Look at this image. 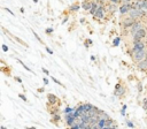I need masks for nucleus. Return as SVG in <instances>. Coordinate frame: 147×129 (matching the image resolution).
<instances>
[{
	"label": "nucleus",
	"instance_id": "nucleus-44",
	"mask_svg": "<svg viewBox=\"0 0 147 129\" xmlns=\"http://www.w3.org/2000/svg\"><path fill=\"white\" fill-rule=\"evenodd\" d=\"M41 70H42V73H44V74H46V75H49V71H48L46 68H44V67H42V68H41Z\"/></svg>",
	"mask_w": 147,
	"mask_h": 129
},
{
	"label": "nucleus",
	"instance_id": "nucleus-33",
	"mask_svg": "<svg viewBox=\"0 0 147 129\" xmlns=\"http://www.w3.org/2000/svg\"><path fill=\"white\" fill-rule=\"evenodd\" d=\"M141 9H144V10H146V12H147V0H142Z\"/></svg>",
	"mask_w": 147,
	"mask_h": 129
},
{
	"label": "nucleus",
	"instance_id": "nucleus-4",
	"mask_svg": "<svg viewBox=\"0 0 147 129\" xmlns=\"http://www.w3.org/2000/svg\"><path fill=\"white\" fill-rule=\"evenodd\" d=\"M131 58H132L133 62L137 64L138 62H140V61H142V60H145V59L147 58V50H142V51L133 52V54H132Z\"/></svg>",
	"mask_w": 147,
	"mask_h": 129
},
{
	"label": "nucleus",
	"instance_id": "nucleus-48",
	"mask_svg": "<svg viewBox=\"0 0 147 129\" xmlns=\"http://www.w3.org/2000/svg\"><path fill=\"white\" fill-rule=\"evenodd\" d=\"M20 12H21V13H22V14H23V13H24V12H25V10H24V8H23V7H21V8H20Z\"/></svg>",
	"mask_w": 147,
	"mask_h": 129
},
{
	"label": "nucleus",
	"instance_id": "nucleus-19",
	"mask_svg": "<svg viewBox=\"0 0 147 129\" xmlns=\"http://www.w3.org/2000/svg\"><path fill=\"white\" fill-rule=\"evenodd\" d=\"M61 121V115H60V113L59 114H55V115H52V119H51V122L52 123H54V124H59V122Z\"/></svg>",
	"mask_w": 147,
	"mask_h": 129
},
{
	"label": "nucleus",
	"instance_id": "nucleus-14",
	"mask_svg": "<svg viewBox=\"0 0 147 129\" xmlns=\"http://www.w3.org/2000/svg\"><path fill=\"white\" fill-rule=\"evenodd\" d=\"M51 115H55L60 113V105H46Z\"/></svg>",
	"mask_w": 147,
	"mask_h": 129
},
{
	"label": "nucleus",
	"instance_id": "nucleus-38",
	"mask_svg": "<svg viewBox=\"0 0 147 129\" xmlns=\"http://www.w3.org/2000/svg\"><path fill=\"white\" fill-rule=\"evenodd\" d=\"M3 9H5V10H6L7 13H9V14H10L11 16H15V14H14V12H13V10H10L9 8H3Z\"/></svg>",
	"mask_w": 147,
	"mask_h": 129
},
{
	"label": "nucleus",
	"instance_id": "nucleus-23",
	"mask_svg": "<svg viewBox=\"0 0 147 129\" xmlns=\"http://www.w3.org/2000/svg\"><path fill=\"white\" fill-rule=\"evenodd\" d=\"M119 43H121V37H119V36H116V37L113 39V46L116 47V46L119 45Z\"/></svg>",
	"mask_w": 147,
	"mask_h": 129
},
{
	"label": "nucleus",
	"instance_id": "nucleus-9",
	"mask_svg": "<svg viewBox=\"0 0 147 129\" xmlns=\"http://www.w3.org/2000/svg\"><path fill=\"white\" fill-rule=\"evenodd\" d=\"M136 22H137V21H136L134 18H132V17H130V16H129V17H125V18L122 21V23H121V24H122L123 29H129V28H131Z\"/></svg>",
	"mask_w": 147,
	"mask_h": 129
},
{
	"label": "nucleus",
	"instance_id": "nucleus-51",
	"mask_svg": "<svg viewBox=\"0 0 147 129\" xmlns=\"http://www.w3.org/2000/svg\"><path fill=\"white\" fill-rule=\"evenodd\" d=\"M0 129H6V127H5V126H1V127H0Z\"/></svg>",
	"mask_w": 147,
	"mask_h": 129
},
{
	"label": "nucleus",
	"instance_id": "nucleus-50",
	"mask_svg": "<svg viewBox=\"0 0 147 129\" xmlns=\"http://www.w3.org/2000/svg\"><path fill=\"white\" fill-rule=\"evenodd\" d=\"M25 129H37V128L36 127H26Z\"/></svg>",
	"mask_w": 147,
	"mask_h": 129
},
{
	"label": "nucleus",
	"instance_id": "nucleus-13",
	"mask_svg": "<svg viewBox=\"0 0 147 129\" xmlns=\"http://www.w3.org/2000/svg\"><path fill=\"white\" fill-rule=\"evenodd\" d=\"M106 8H107V13L108 14H114L116 10H118V5H116V3H111V2H108L107 5H106Z\"/></svg>",
	"mask_w": 147,
	"mask_h": 129
},
{
	"label": "nucleus",
	"instance_id": "nucleus-26",
	"mask_svg": "<svg viewBox=\"0 0 147 129\" xmlns=\"http://www.w3.org/2000/svg\"><path fill=\"white\" fill-rule=\"evenodd\" d=\"M52 81H53V82H54V83H56V84H57V85H60V86H62V88H64V89H65V85H64V84H63V83H61V82H60V81H59V79H56V78H55V77H52Z\"/></svg>",
	"mask_w": 147,
	"mask_h": 129
},
{
	"label": "nucleus",
	"instance_id": "nucleus-39",
	"mask_svg": "<svg viewBox=\"0 0 147 129\" xmlns=\"http://www.w3.org/2000/svg\"><path fill=\"white\" fill-rule=\"evenodd\" d=\"M79 23H80V24L87 23V22H86V18H85V17H80V18H79Z\"/></svg>",
	"mask_w": 147,
	"mask_h": 129
},
{
	"label": "nucleus",
	"instance_id": "nucleus-10",
	"mask_svg": "<svg viewBox=\"0 0 147 129\" xmlns=\"http://www.w3.org/2000/svg\"><path fill=\"white\" fill-rule=\"evenodd\" d=\"M64 120H65L67 126H69V127H71L72 124H75V123H76V121H77V119L75 117L74 113H70V114H64Z\"/></svg>",
	"mask_w": 147,
	"mask_h": 129
},
{
	"label": "nucleus",
	"instance_id": "nucleus-42",
	"mask_svg": "<svg viewBox=\"0 0 147 129\" xmlns=\"http://www.w3.org/2000/svg\"><path fill=\"white\" fill-rule=\"evenodd\" d=\"M14 79H15L16 82H18V83H22V78H21V77H18V76H15V77H14Z\"/></svg>",
	"mask_w": 147,
	"mask_h": 129
},
{
	"label": "nucleus",
	"instance_id": "nucleus-29",
	"mask_svg": "<svg viewBox=\"0 0 147 129\" xmlns=\"http://www.w3.org/2000/svg\"><path fill=\"white\" fill-rule=\"evenodd\" d=\"M75 26H76V22L74 21V22H71V24L69 25V28H68V32H71L72 30H75V29H76Z\"/></svg>",
	"mask_w": 147,
	"mask_h": 129
},
{
	"label": "nucleus",
	"instance_id": "nucleus-3",
	"mask_svg": "<svg viewBox=\"0 0 147 129\" xmlns=\"http://www.w3.org/2000/svg\"><path fill=\"white\" fill-rule=\"evenodd\" d=\"M129 16L134 18L136 21H139L140 18L147 16V12L141 9V8H132L130 12H129Z\"/></svg>",
	"mask_w": 147,
	"mask_h": 129
},
{
	"label": "nucleus",
	"instance_id": "nucleus-6",
	"mask_svg": "<svg viewBox=\"0 0 147 129\" xmlns=\"http://www.w3.org/2000/svg\"><path fill=\"white\" fill-rule=\"evenodd\" d=\"M46 105H61V100L54 93H48L47 94V104Z\"/></svg>",
	"mask_w": 147,
	"mask_h": 129
},
{
	"label": "nucleus",
	"instance_id": "nucleus-41",
	"mask_svg": "<svg viewBox=\"0 0 147 129\" xmlns=\"http://www.w3.org/2000/svg\"><path fill=\"white\" fill-rule=\"evenodd\" d=\"M45 48H46V52L48 53V54H53V51L49 48V47H47V46H45Z\"/></svg>",
	"mask_w": 147,
	"mask_h": 129
},
{
	"label": "nucleus",
	"instance_id": "nucleus-36",
	"mask_svg": "<svg viewBox=\"0 0 147 129\" xmlns=\"http://www.w3.org/2000/svg\"><path fill=\"white\" fill-rule=\"evenodd\" d=\"M108 2L116 3V5H121V3H122V1H121V0H108Z\"/></svg>",
	"mask_w": 147,
	"mask_h": 129
},
{
	"label": "nucleus",
	"instance_id": "nucleus-47",
	"mask_svg": "<svg viewBox=\"0 0 147 129\" xmlns=\"http://www.w3.org/2000/svg\"><path fill=\"white\" fill-rule=\"evenodd\" d=\"M90 59H91V61H95V56H94V55H91Z\"/></svg>",
	"mask_w": 147,
	"mask_h": 129
},
{
	"label": "nucleus",
	"instance_id": "nucleus-31",
	"mask_svg": "<svg viewBox=\"0 0 147 129\" xmlns=\"http://www.w3.org/2000/svg\"><path fill=\"white\" fill-rule=\"evenodd\" d=\"M53 31H54L53 28H46V29H45V33H47V35H52Z\"/></svg>",
	"mask_w": 147,
	"mask_h": 129
},
{
	"label": "nucleus",
	"instance_id": "nucleus-32",
	"mask_svg": "<svg viewBox=\"0 0 147 129\" xmlns=\"http://www.w3.org/2000/svg\"><path fill=\"white\" fill-rule=\"evenodd\" d=\"M126 108H127V106H126V105H123V106H122V109H121V114H122L123 116H125V114H126V113H125Z\"/></svg>",
	"mask_w": 147,
	"mask_h": 129
},
{
	"label": "nucleus",
	"instance_id": "nucleus-7",
	"mask_svg": "<svg viewBox=\"0 0 147 129\" xmlns=\"http://www.w3.org/2000/svg\"><path fill=\"white\" fill-rule=\"evenodd\" d=\"M147 47V44L141 40V41H137V43H133L132 47H131V51L132 52H138V51H142V50H146Z\"/></svg>",
	"mask_w": 147,
	"mask_h": 129
},
{
	"label": "nucleus",
	"instance_id": "nucleus-22",
	"mask_svg": "<svg viewBox=\"0 0 147 129\" xmlns=\"http://www.w3.org/2000/svg\"><path fill=\"white\" fill-rule=\"evenodd\" d=\"M75 109H76V107L67 106V107H64V109H63V114H70V113H74Z\"/></svg>",
	"mask_w": 147,
	"mask_h": 129
},
{
	"label": "nucleus",
	"instance_id": "nucleus-1",
	"mask_svg": "<svg viewBox=\"0 0 147 129\" xmlns=\"http://www.w3.org/2000/svg\"><path fill=\"white\" fill-rule=\"evenodd\" d=\"M126 94V86L122 83V79L118 81V83H116L115 88H114V96L119 98V99H123Z\"/></svg>",
	"mask_w": 147,
	"mask_h": 129
},
{
	"label": "nucleus",
	"instance_id": "nucleus-27",
	"mask_svg": "<svg viewBox=\"0 0 147 129\" xmlns=\"http://www.w3.org/2000/svg\"><path fill=\"white\" fill-rule=\"evenodd\" d=\"M137 89H138V92H139V93H141L142 90H144V88H142V83H141L140 81H138V83H137Z\"/></svg>",
	"mask_w": 147,
	"mask_h": 129
},
{
	"label": "nucleus",
	"instance_id": "nucleus-15",
	"mask_svg": "<svg viewBox=\"0 0 147 129\" xmlns=\"http://www.w3.org/2000/svg\"><path fill=\"white\" fill-rule=\"evenodd\" d=\"M137 69L140 70V71H144V73H147V59L140 61L137 63Z\"/></svg>",
	"mask_w": 147,
	"mask_h": 129
},
{
	"label": "nucleus",
	"instance_id": "nucleus-21",
	"mask_svg": "<svg viewBox=\"0 0 147 129\" xmlns=\"http://www.w3.org/2000/svg\"><path fill=\"white\" fill-rule=\"evenodd\" d=\"M92 45H93V40H92L91 38H86V39L84 40V46H85L86 50H88L90 46H92Z\"/></svg>",
	"mask_w": 147,
	"mask_h": 129
},
{
	"label": "nucleus",
	"instance_id": "nucleus-45",
	"mask_svg": "<svg viewBox=\"0 0 147 129\" xmlns=\"http://www.w3.org/2000/svg\"><path fill=\"white\" fill-rule=\"evenodd\" d=\"M122 1V3H131L133 0H121Z\"/></svg>",
	"mask_w": 147,
	"mask_h": 129
},
{
	"label": "nucleus",
	"instance_id": "nucleus-35",
	"mask_svg": "<svg viewBox=\"0 0 147 129\" xmlns=\"http://www.w3.org/2000/svg\"><path fill=\"white\" fill-rule=\"evenodd\" d=\"M126 126H127L129 128H131V129H133V128H134V124H133L130 120H126Z\"/></svg>",
	"mask_w": 147,
	"mask_h": 129
},
{
	"label": "nucleus",
	"instance_id": "nucleus-11",
	"mask_svg": "<svg viewBox=\"0 0 147 129\" xmlns=\"http://www.w3.org/2000/svg\"><path fill=\"white\" fill-rule=\"evenodd\" d=\"M141 28H145V26H144L142 22H141V21L139 20V21H137V22H136V23H134V24H133V25H132V26L130 28V33H131V35L133 36V35H134V33H136L137 31H139V30H140Z\"/></svg>",
	"mask_w": 147,
	"mask_h": 129
},
{
	"label": "nucleus",
	"instance_id": "nucleus-28",
	"mask_svg": "<svg viewBox=\"0 0 147 129\" xmlns=\"http://www.w3.org/2000/svg\"><path fill=\"white\" fill-rule=\"evenodd\" d=\"M141 107H142V109H144V111H147V98H144V99H142Z\"/></svg>",
	"mask_w": 147,
	"mask_h": 129
},
{
	"label": "nucleus",
	"instance_id": "nucleus-43",
	"mask_svg": "<svg viewBox=\"0 0 147 129\" xmlns=\"http://www.w3.org/2000/svg\"><path fill=\"white\" fill-rule=\"evenodd\" d=\"M70 129H79V126H78L77 123H75V124H72V126L70 127Z\"/></svg>",
	"mask_w": 147,
	"mask_h": 129
},
{
	"label": "nucleus",
	"instance_id": "nucleus-12",
	"mask_svg": "<svg viewBox=\"0 0 147 129\" xmlns=\"http://www.w3.org/2000/svg\"><path fill=\"white\" fill-rule=\"evenodd\" d=\"M79 9H82V3H79L78 1H75L72 5H70V7L68 8L69 10V14H75L77 13Z\"/></svg>",
	"mask_w": 147,
	"mask_h": 129
},
{
	"label": "nucleus",
	"instance_id": "nucleus-46",
	"mask_svg": "<svg viewBox=\"0 0 147 129\" xmlns=\"http://www.w3.org/2000/svg\"><path fill=\"white\" fill-rule=\"evenodd\" d=\"M42 81H44V83H45L46 85L48 84V78H46V77H44V78H42Z\"/></svg>",
	"mask_w": 147,
	"mask_h": 129
},
{
	"label": "nucleus",
	"instance_id": "nucleus-37",
	"mask_svg": "<svg viewBox=\"0 0 147 129\" xmlns=\"http://www.w3.org/2000/svg\"><path fill=\"white\" fill-rule=\"evenodd\" d=\"M37 92H38V93H42V92H45V88H44V86L37 88Z\"/></svg>",
	"mask_w": 147,
	"mask_h": 129
},
{
	"label": "nucleus",
	"instance_id": "nucleus-25",
	"mask_svg": "<svg viewBox=\"0 0 147 129\" xmlns=\"http://www.w3.org/2000/svg\"><path fill=\"white\" fill-rule=\"evenodd\" d=\"M17 61H18V63H20V64H22V67H23V68H24L25 70H28V71H30V73H32V70H31V69H30V68H29V67H28L26 64H24V62H23L22 60H20V59H17Z\"/></svg>",
	"mask_w": 147,
	"mask_h": 129
},
{
	"label": "nucleus",
	"instance_id": "nucleus-24",
	"mask_svg": "<svg viewBox=\"0 0 147 129\" xmlns=\"http://www.w3.org/2000/svg\"><path fill=\"white\" fill-rule=\"evenodd\" d=\"M32 33H33L34 38H36V39H37V40H38V41H39V43H40L41 45H44V41H42V39H41V38L39 37V35H38V33H37L36 31H33V30H32Z\"/></svg>",
	"mask_w": 147,
	"mask_h": 129
},
{
	"label": "nucleus",
	"instance_id": "nucleus-5",
	"mask_svg": "<svg viewBox=\"0 0 147 129\" xmlns=\"http://www.w3.org/2000/svg\"><path fill=\"white\" fill-rule=\"evenodd\" d=\"M146 35H147V31L145 28H141L139 31H137L133 36H132V41L133 43H137V41H141L146 38Z\"/></svg>",
	"mask_w": 147,
	"mask_h": 129
},
{
	"label": "nucleus",
	"instance_id": "nucleus-17",
	"mask_svg": "<svg viewBox=\"0 0 147 129\" xmlns=\"http://www.w3.org/2000/svg\"><path fill=\"white\" fill-rule=\"evenodd\" d=\"M99 5L100 3H98V2H95V1H93L92 2V6H91V9H90V12H88V14H91L92 16L95 14V12H96V9L99 8Z\"/></svg>",
	"mask_w": 147,
	"mask_h": 129
},
{
	"label": "nucleus",
	"instance_id": "nucleus-2",
	"mask_svg": "<svg viewBox=\"0 0 147 129\" xmlns=\"http://www.w3.org/2000/svg\"><path fill=\"white\" fill-rule=\"evenodd\" d=\"M106 2H101L100 5H99V8L96 9V12H95V14L93 15V18L95 20V21H98V22H100L101 23V20L102 18H105V16H106V13H107V8H106Z\"/></svg>",
	"mask_w": 147,
	"mask_h": 129
},
{
	"label": "nucleus",
	"instance_id": "nucleus-16",
	"mask_svg": "<svg viewBox=\"0 0 147 129\" xmlns=\"http://www.w3.org/2000/svg\"><path fill=\"white\" fill-rule=\"evenodd\" d=\"M92 2H93V0H83L82 1V9L83 10H86V12H90L91 6H92Z\"/></svg>",
	"mask_w": 147,
	"mask_h": 129
},
{
	"label": "nucleus",
	"instance_id": "nucleus-40",
	"mask_svg": "<svg viewBox=\"0 0 147 129\" xmlns=\"http://www.w3.org/2000/svg\"><path fill=\"white\" fill-rule=\"evenodd\" d=\"M2 51H3V52H8V51H9L8 46H7V45H2Z\"/></svg>",
	"mask_w": 147,
	"mask_h": 129
},
{
	"label": "nucleus",
	"instance_id": "nucleus-34",
	"mask_svg": "<svg viewBox=\"0 0 147 129\" xmlns=\"http://www.w3.org/2000/svg\"><path fill=\"white\" fill-rule=\"evenodd\" d=\"M18 98H21V99H22L23 101H25V103L28 101V98H26V97H25L23 93H18Z\"/></svg>",
	"mask_w": 147,
	"mask_h": 129
},
{
	"label": "nucleus",
	"instance_id": "nucleus-20",
	"mask_svg": "<svg viewBox=\"0 0 147 129\" xmlns=\"http://www.w3.org/2000/svg\"><path fill=\"white\" fill-rule=\"evenodd\" d=\"M1 71H2V73H5V75H6V76H9V77L11 76V74H10V68H9L8 66H6V64L1 67Z\"/></svg>",
	"mask_w": 147,
	"mask_h": 129
},
{
	"label": "nucleus",
	"instance_id": "nucleus-18",
	"mask_svg": "<svg viewBox=\"0 0 147 129\" xmlns=\"http://www.w3.org/2000/svg\"><path fill=\"white\" fill-rule=\"evenodd\" d=\"M10 38H13V39H14L15 41H17L18 44H21L22 46H24V47H29V45H28V44H26V43H25L24 40H22L21 38H18V37H16V36H14V35H11V36H10Z\"/></svg>",
	"mask_w": 147,
	"mask_h": 129
},
{
	"label": "nucleus",
	"instance_id": "nucleus-49",
	"mask_svg": "<svg viewBox=\"0 0 147 129\" xmlns=\"http://www.w3.org/2000/svg\"><path fill=\"white\" fill-rule=\"evenodd\" d=\"M133 78H134V77H133V76H132V75H131V76H129V77H127V79H129V81H132V79H133Z\"/></svg>",
	"mask_w": 147,
	"mask_h": 129
},
{
	"label": "nucleus",
	"instance_id": "nucleus-30",
	"mask_svg": "<svg viewBox=\"0 0 147 129\" xmlns=\"http://www.w3.org/2000/svg\"><path fill=\"white\" fill-rule=\"evenodd\" d=\"M68 21H69V15H64V16H63V18H62V21H61V24H62V25H64Z\"/></svg>",
	"mask_w": 147,
	"mask_h": 129
},
{
	"label": "nucleus",
	"instance_id": "nucleus-8",
	"mask_svg": "<svg viewBox=\"0 0 147 129\" xmlns=\"http://www.w3.org/2000/svg\"><path fill=\"white\" fill-rule=\"evenodd\" d=\"M132 9V6L131 3H121L119 7H118V12L121 15H126L129 14V12Z\"/></svg>",
	"mask_w": 147,
	"mask_h": 129
},
{
	"label": "nucleus",
	"instance_id": "nucleus-52",
	"mask_svg": "<svg viewBox=\"0 0 147 129\" xmlns=\"http://www.w3.org/2000/svg\"><path fill=\"white\" fill-rule=\"evenodd\" d=\"M33 2H34V3H37V2H38V0H33Z\"/></svg>",
	"mask_w": 147,
	"mask_h": 129
}]
</instances>
